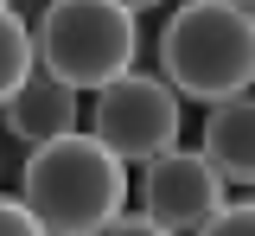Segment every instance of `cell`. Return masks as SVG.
<instances>
[{
  "label": "cell",
  "instance_id": "6da1fadb",
  "mask_svg": "<svg viewBox=\"0 0 255 236\" xmlns=\"http://www.w3.org/2000/svg\"><path fill=\"white\" fill-rule=\"evenodd\" d=\"M19 198L51 236H96L128 211V166L96 134H58L26 153Z\"/></svg>",
  "mask_w": 255,
  "mask_h": 236
},
{
  "label": "cell",
  "instance_id": "7a4b0ae2",
  "mask_svg": "<svg viewBox=\"0 0 255 236\" xmlns=\"http://www.w3.org/2000/svg\"><path fill=\"white\" fill-rule=\"evenodd\" d=\"M159 70L185 102H236L255 83V19L236 0H185L159 32Z\"/></svg>",
  "mask_w": 255,
  "mask_h": 236
},
{
  "label": "cell",
  "instance_id": "3957f363",
  "mask_svg": "<svg viewBox=\"0 0 255 236\" xmlns=\"http://www.w3.org/2000/svg\"><path fill=\"white\" fill-rule=\"evenodd\" d=\"M140 32L122 0H51L38 19V70L70 90H109L134 70Z\"/></svg>",
  "mask_w": 255,
  "mask_h": 236
},
{
  "label": "cell",
  "instance_id": "277c9868",
  "mask_svg": "<svg viewBox=\"0 0 255 236\" xmlns=\"http://www.w3.org/2000/svg\"><path fill=\"white\" fill-rule=\"evenodd\" d=\"M179 128H185V96L166 77L128 70L109 90H96V102H90V134L122 166H153L159 153L179 147Z\"/></svg>",
  "mask_w": 255,
  "mask_h": 236
},
{
  "label": "cell",
  "instance_id": "5b68a950",
  "mask_svg": "<svg viewBox=\"0 0 255 236\" xmlns=\"http://www.w3.org/2000/svg\"><path fill=\"white\" fill-rule=\"evenodd\" d=\"M230 204V179L211 166L204 147H172L153 166H140V211L172 236H198Z\"/></svg>",
  "mask_w": 255,
  "mask_h": 236
},
{
  "label": "cell",
  "instance_id": "8992f818",
  "mask_svg": "<svg viewBox=\"0 0 255 236\" xmlns=\"http://www.w3.org/2000/svg\"><path fill=\"white\" fill-rule=\"evenodd\" d=\"M0 115H6V134H19V147L32 153V147H45V140H58V134H77V90L38 70Z\"/></svg>",
  "mask_w": 255,
  "mask_h": 236
},
{
  "label": "cell",
  "instance_id": "52a82bcc",
  "mask_svg": "<svg viewBox=\"0 0 255 236\" xmlns=\"http://www.w3.org/2000/svg\"><path fill=\"white\" fill-rule=\"evenodd\" d=\"M204 153L230 185H255V96L217 102L204 115Z\"/></svg>",
  "mask_w": 255,
  "mask_h": 236
},
{
  "label": "cell",
  "instance_id": "ba28073f",
  "mask_svg": "<svg viewBox=\"0 0 255 236\" xmlns=\"http://www.w3.org/2000/svg\"><path fill=\"white\" fill-rule=\"evenodd\" d=\"M38 77V32H26V19L13 6H0V109Z\"/></svg>",
  "mask_w": 255,
  "mask_h": 236
},
{
  "label": "cell",
  "instance_id": "9c48e42d",
  "mask_svg": "<svg viewBox=\"0 0 255 236\" xmlns=\"http://www.w3.org/2000/svg\"><path fill=\"white\" fill-rule=\"evenodd\" d=\"M198 236H255V198H243V204H223L217 217L204 224Z\"/></svg>",
  "mask_w": 255,
  "mask_h": 236
},
{
  "label": "cell",
  "instance_id": "30bf717a",
  "mask_svg": "<svg viewBox=\"0 0 255 236\" xmlns=\"http://www.w3.org/2000/svg\"><path fill=\"white\" fill-rule=\"evenodd\" d=\"M0 236H51V230L26 211V198H0Z\"/></svg>",
  "mask_w": 255,
  "mask_h": 236
},
{
  "label": "cell",
  "instance_id": "8fae6325",
  "mask_svg": "<svg viewBox=\"0 0 255 236\" xmlns=\"http://www.w3.org/2000/svg\"><path fill=\"white\" fill-rule=\"evenodd\" d=\"M96 236H172V230H159L147 211H122V217H115L109 230H96Z\"/></svg>",
  "mask_w": 255,
  "mask_h": 236
},
{
  "label": "cell",
  "instance_id": "7c38bea8",
  "mask_svg": "<svg viewBox=\"0 0 255 236\" xmlns=\"http://www.w3.org/2000/svg\"><path fill=\"white\" fill-rule=\"evenodd\" d=\"M128 13H134V19H140V13H147V6H166V0H122Z\"/></svg>",
  "mask_w": 255,
  "mask_h": 236
},
{
  "label": "cell",
  "instance_id": "4fadbf2b",
  "mask_svg": "<svg viewBox=\"0 0 255 236\" xmlns=\"http://www.w3.org/2000/svg\"><path fill=\"white\" fill-rule=\"evenodd\" d=\"M236 6H243V13H249V19H255V0H236Z\"/></svg>",
  "mask_w": 255,
  "mask_h": 236
},
{
  "label": "cell",
  "instance_id": "5bb4252c",
  "mask_svg": "<svg viewBox=\"0 0 255 236\" xmlns=\"http://www.w3.org/2000/svg\"><path fill=\"white\" fill-rule=\"evenodd\" d=\"M0 6H13V0H0Z\"/></svg>",
  "mask_w": 255,
  "mask_h": 236
}]
</instances>
